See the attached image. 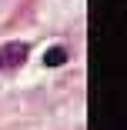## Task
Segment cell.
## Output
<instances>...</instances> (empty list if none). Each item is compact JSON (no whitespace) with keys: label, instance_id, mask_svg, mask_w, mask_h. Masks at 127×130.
I'll return each mask as SVG.
<instances>
[{"label":"cell","instance_id":"6da1fadb","mask_svg":"<svg viewBox=\"0 0 127 130\" xmlns=\"http://www.w3.org/2000/svg\"><path fill=\"white\" fill-rule=\"evenodd\" d=\"M23 60H27V43H7V47H0V67L4 70H13V67H23Z\"/></svg>","mask_w":127,"mask_h":130},{"label":"cell","instance_id":"7a4b0ae2","mask_svg":"<svg viewBox=\"0 0 127 130\" xmlns=\"http://www.w3.org/2000/svg\"><path fill=\"white\" fill-rule=\"evenodd\" d=\"M44 63H47V67H60V63H67V50H64V47H50L47 54H44Z\"/></svg>","mask_w":127,"mask_h":130}]
</instances>
